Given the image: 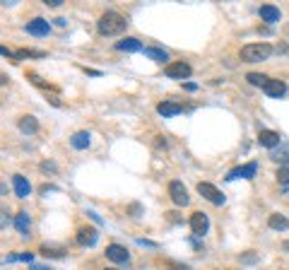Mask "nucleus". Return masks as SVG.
<instances>
[{"label":"nucleus","mask_w":289,"mask_h":270,"mask_svg":"<svg viewBox=\"0 0 289 270\" xmlns=\"http://www.w3.org/2000/svg\"><path fill=\"white\" fill-rule=\"evenodd\" d=\"M126 27H128L126 17L118 15V12H104L99 17V22H97V29H99V34H104V37H116Z\"/></svg>","instance_id":"f257e3e1"},{"label":"nucleus","mask_w":289,"mask_h":270,"mask_svg":"<svg viewBox=\"0 0 289 270\" xmlns=\"http://www.w3.org/2000/svg\"><path fill=\"white\" fill-rule=\"evenodd\" d=\"M272 46L270 44H248V46L241 48V58L246 63H258V61H265L270 58Z\"/></svg>","instance_id":"f03ea898"},{"label":"nucleus","mask_w":289,"mask_h":270,"mask_svg":"<svg viewBox=\"0 0 289 270\" xmlns=\"http://www.w3.org/2000/svg\"><path fill=\"white\" fill-rule=\"evenodd\" d=\"M164 73H166V77H171V80H186V77H190V66L188 63H183V61H179V63H169Z\"/></svg>","instance_id":"7ed1b4c3"},{"label":"nucleus","mask_w":289,"mask_h":270,"mask_svg":"<svg viewBox=\"0 0 289 270\" xmlns=\"http://www.w3.org/2000/svg\"><path fill=\"white\" fill-rule=\"evenodd\" d=\"M198 193L205 198V200H210V203H215V205L224 203V196H222V193H219L212 184H203V181H200V184H198Z\"/></svg>","instance_id":"20e7f679"},{"label":"nucleus","mask_w":289,"mask_h":270,"mask_svg":"<svg viewBox=\"0 0 289 270\" xmlns=\"http://www.w3.org/2000/svg\"><path fill=\"white\" fill-rule=\"evenodd\" d=\"M169 196H171V200L176 205H188V191H186V186L181 184V181H171L169 184Z\"/></svg>","instance_id":"39448f33"},{"label":"nucleus","mask_w":289,"mask_h":270,"mask_svg":"<svg viewBox=\"0 0 289 270\" xmlns=\"http://www.w3.org/2000/svg\"><path fill=\"white\" fill-rule=\"evenodd\" d=\"M190 229H193V234H195V236L208 234V229H210L208 215H205V213H193V217H190Z\"/></svg>","instance_id":"423d86ee"},{"label":"nucleus","mask_w":289,"mask_h":270,"mask_svg":"<svg viewBox=\"0 0 289 270\" xmlns=\"http://www.w3.org/2000/svg\"><path fill=\"white\" fill-rule=\"evenodd\" d=\"M255 171H258V164L251 162V164H244V167H239V169H232V171L226 174V181H234V178H253Z\"/></svg>","instance_id":"0eeeda50"},{"label":"nucleus","mask_w":289,"mask_h":270,"mask_svg":"<svg viewBox=\"0 0 289 270\" xmlns=\"http://www.w3.org/2000/svg\"><path fill=\"white\" fill-rule=\"evenodd\" d=\"M97 242H99V232H97V229L82 227L80 232H77V244H80V246H94Z\"/></svg>","instance_id":"6e6552de"},{"label":"nucleus","mask_w":289,"mask_h":270,"mask_svg":"<svg viewBox=\"0 0 289 270\" xmlns=\"http://www.w3.org/2000/svg\"><path fill=\"white\" fill-rule=\"evenodd\" d=\"M106 258L113 263H128V251L123 249V246H118V244H108L106 246Z\"/></svg>","instance_id":"1a4fd4ad"},{"label":"nucleus","mask_w":289,"mask_h":270,"mask_svg":"<svg viewBox=\"0 0 289 270\" xmlns=\"http://www.w3.org/2000/svg\"><path fill=\"white\" fill-rule=\"evenodd\" d=\"M27 32L32 34V37H46V34L51 32V24H48L46 19L36 17V19H32V22L27 24Z\"/></svg>","instance_id":"9d476101"},{"label":"nucleus","mask_w":289,"mask_h":270,"mask_svg":"<svg viewBox=\"0 0 289 270\" xmlns=\"http://www.w3.org/2000/svg\"><path fill=\"white\" fill-rule=\"evenodd\" d=\"M181 111H183V106H181V104H174V102H162L159 106H157V113H159V116H164V118L179 116Z\"/></svg>","instance_id":"9b49d317"},{"label":"nucleus","mask_w":289,"mask_h":270,"mask_svg":"<svg viewBox=\"0 0 289 270\" xmlns=\"http://www.w3.org/2000/svg\"><path fill=\"white\" fill-rule=\"evenodd\" d=\"M12 186H15V193H17L19 198H29V193H32L29 181L24 176H19V174H15V176H12Z\"/></svg>","instance_id":"f8f14e48"},{"label":"nucleus","mask_w":289,"mask_h":270,"mask_svg":"<svg viewBox=\"0 0 289 270\" xmlns=\"http://www.w3.org/2000/svg\"><path fill=\"white\" fill-rule=\"evenodd\" d=\"M258 142H261L263 147H277V145H280V133L261 131V133H258Z\"/></svg>","instance_id":"ddd939ff"},{"label":"nucleus","mask_w":289,"mask_h":270,"mask_svg":"<svg viewBox=\"0 0 289 270\" xmlns=\"http://www.w3.org/2000/svg\"><path fill=\"white\" fill-rule=\"evenodd\" d=\"M284 92H287V84L282 82V80H270V82L265 84V94L272 97V99H280Z\"/></svg>","instance_id":"4468645a"},{"label":"nucleus","mask_w":289,"mask_h":270,"mask_svg":"<svg viewBox=\"0 0 289 270\" xmlns=\"http://www.w3.org/2000/svg\"><path fill=\"white\" fill-rule=\"evenodd\" d=\"M261 19L263 22H268V24H275V22H280V10L275 8V5H263Z\"/></svg>","instance_id":"2eb2a0df"},{"label":"nucleus","mask_w":289,"mask_h":270,"mask_svg":"<svg viewBox=\"0 0 289 270\" xmlns=\"http://www.w3.org/2000/svg\"><path fill=\"white\" fill-rule=\"evenodd\" d=\"M90 138H92V135L87 131H80V133H75V135L70 138V145L75 149H87V147H90V142H92Z\"/></svg>","instance_id":"dca6fc26"},{"label":"nucleus","mask_w":289,"mask_h":270,"mask_svg":"<svg viewBox=\"0 0 289 270\" xmlns=\"http://www.w3.org/2000/svg\"><path fill=\"white\" fill-rule=\"evenodd\" d=\"M116 48L118 51H126V53H135V51H142V44H140L137 39L128 37V39H123V41H118Z\"/></svg>","instance_id":"f3484780"},{"label":"nucleus","mask_w":289,"mask_h":270,"mask_svg":"<svg viewBox=\"0 0 289 270\" xmlns=\"http://www.w3.org/2000/svg\"><path fill=\"white\" fill-rule=\"evenodd\" d=\"M15 227H17V232L22 234V236H29V227H32L29 215L27 213H19L17 217H15Z\"/></svg>","instance_id":"a211bd4d"},{"label":"nucleus","mask_w":289,"mask_h":270,"mask_svg":"<svg viewBox=\"0 0 289 270\" xmlns=\"http://www.w3.org/2000/svg\"><path fill=\"white\" fill-rule=\"evenodd\" d=\"M268 224H270V229H277V232L289 229V220L282 217V215H270V217H268Z\"/></svg>","instance_id":"6ab92c4d"},{"label":"nucleus","mask_w":289,"mask_h":270,"mask_svg":"<svg viewBox=\"0 0 289 270\" xmlns=\"http://www.w3.org/2000/svg\"><path fill=\"white\" fill-rule=\"evenodd\" d=\"M19 131L22 133H36L39 131V123H36L34 116H22V118H19Z\"/></svg>","instance_id":"aec40b11"},{"label":"nucleus","mask_w":289,"mask_h":270,"mask_svg":"<svg viewBox=\"0 0 289 270\" xmlns=\"http://www.w3.org/2000/svg\"><path fill=\"white\" fill-rule=\"evenodd\" d=\"M144 56L152 58V61H157V63H164V61H169L166 51H162V48H144Z\"/></svg>","instance_id":"412c9836"},{"label":"nucleus","mask_w":289,"mask_h":270,"mask_svg":"<svg viewBox=\"0 0 289 270\" xmlns=\"http://www.w3.org/2000/svg\"><path fill=\"white\" fill-rule=\"evenodd\" d=\"M246 80L251 84H255V87H263V89H265V84L270 82V77H265V75H261V73H248Z\"/></svg>","instance_id":"4be33fe9"},{"label":"nucleus","mask_w":289,"mask_h":270,"mask_svg":"<svg viewBox=\"0 0 289 270\" xmlns=\"http://www.w3.org/2000/svg\"><path fill=\"white\" fill-rule=\"evenodd\" d=\"M277 181H280L282 186H289V167H284V169L277 171Z\"/></svg>","instance_id":"5701e85b"},{"label":"nucleus","mask_w":289,"mask_h":270,"mask_svg":"<svg viewBox=\"0 0 289 270\" xmlns=\"http://www.w3.org/2000/svg\"><path fill=\"white\" fill-rule=\"evenodd\" d=\"M41 253H44V256H63V251H53V249H41Z\"/></svg>","instance_id":"b1692460"},{"label":"nucleus","mask_w":289,"mask_h":270,"mask_svg":"<svg viewBox=\"0 0 289 270\" xmlns=\"http://www.w3.org/2000/svg\"><path fill=\"white\" fill-rule=\"evenodd\" d=\"M46 5H51V8H58V5H63V0H46Z\"/></svg>","instance_id":"393cba45"},{"label":"nucleus","mask_w":289,"mask_h":270,"mask_svg":"<svg viewBox=\"0 0 289 270\" xmlns=\"http://www.w3.org/2000/svg\"><path fill=\"white\" fill-rule=\"evenodd\" d=\"M32 270H51V268H41V265H34Z\"/></svg>","instance_id":"a878e982"},{"label":"nucleus","mask_w":289,"mask_h":270,"mask_svg":"<svg viewBox=\"0 0 289 270\" xmlns=\"http://www.w3.org/2000/svg\"><path fill=\"white\" fill-rule=\"evenodd\" d=\"M284 249H287V251H289V242H287V244H284Z\"/></svg>","instance_id":"bb28decb"},{"label":"nucleus","mask_w":289,"mask_h":270,"mask_svg":"<svg viewBox=\"0 0 289 270\" xmlns=\"http://www.w3.org/2000/svg\"><path fill=\"white\" fill-rule=\"evenodd\" d=\"M104 270H118V268H104Z\"/></svg>","instance_id":"cd10ccee"}]
</instances>
